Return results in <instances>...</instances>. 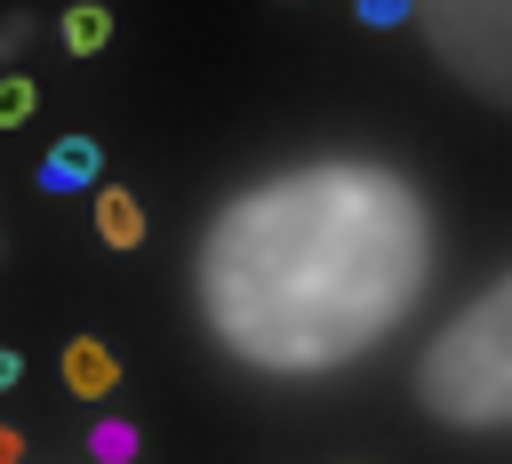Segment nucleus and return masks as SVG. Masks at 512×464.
Returning a JSON list of instances; mask_svg holds the SVG:
<instances>
[{
    "label": "nucleus",
    "instance_id": "nucleus-5",
    "mask_svg": "<svg viewBox=\"0 0 512 464\" xmlns=\"http://www.w3.org/2000/svg\"><path fill=\"white\" fill-rule=\"evenodd\" d=\"M96 232H104L112 248H136V240H144V208H136V192L104 184V192H96Z\"/></svg>",
    "mask_w": 512,
    "mask_h": 464
},
{
    "label": "nucleus",
    "instance_id": "nucleus-3",
    "mask_svg": "<svg viewBox=\"0 0 512 464\" xmlns=\"http://www.w3.org/2000/svg\"><path fill=\"white\" fill-rule=\"evenodd\" d=\"M96 168H104L96 136H64V144H48V160H40V192H88Z\"/></svg>",
    "mask_w": 512,
    "mask_h": 464
},
{
    "label": "nucleus",
    "instance_id": "nucleus-10",
    "mask_svg": "<svg viewBox=\"0 0 512 464\" xmlns=\"http://www.w3.org/2000/svg\"><path fill=\"white\" fill-rule=\"evenodd\" d=\"M16 376H24V352H8V344H0V392H16Z\"/></svg>",
    "mask_w": 512,
    "mask_h": 464
},
{
    "label": "nucleus",
    "instance_id": "nucleus-11",
    "mask_svg": "<svg viewBox=\"0 0 512 464\" xmlns=\"http://www.w3.org/2000/svg\"><path fill=\"white\" fill-rule=\"evenodd\" d=\"M16 456H24V448H16V432H0V464H16Z\"/></svg>",
    "mask_w": 512,
    "mask_h": 464
},
{
    "label": "nucleus",
    "instance_id": "nucleus-9",
    "mask_svg": "<svg viewBox=\"0 0 512 464\" xmlns=\"http://www.w3.org/2000/svg\"><path fill=\"white\" fill-rule=\"evenodd\" d=\"M408 8H416V0H360V24H376V32H384V24H400Z\"/></svg>",
    "mask_w": 512,
    "mask_h": 464
},
{
    "label": "nucleus",
    "instance_id": "nucleus-6",
    "mask_svg": "<svg viewBox=\"0 0 512 464\" xmlns=\"http://www.w3.org/2000/svg\"><path fill=\"white\" fill-rule=\"evenodd\" d=\"M104 40H112V16H104L96 0H80V8L64 16V48H72V56H96Z\"/></svg>",
    "mask_w": 512,
    "mask_h": 464
},
{
    "label": "nucleus",
    "instance_id": "nucleus-8",
    "mask_svg": "<svg viewBox=\"0 0 512 464\" xmlns=\"http://www.w3.org/2000/svg\"><path fill=\"white\" fill-rule=\"evenodd\" d=\"M32 104H40V88H32L24 72H8V80H0V128H24Z\"/></svg>",
    "mask_w": 512,
    "mask_h": 464
},
{
    "label": "nucleus",
    "instance_id": "nucleus-4",
    "mask_svg": "<svg viewBox=\"0 0 512 464\" xmlns=\"http://www.w3.org/2000/svg\"><path fill=\"white\" fill-rule=\"evenodd\" d=\"M64 384H72L80 400H104V392L120 384V360H112L96 336H72V344H64Z\"/></svg>",
    "mask_w": 512,
    "mask_h": 464
},
{
    "label": "nucleus",
    "instance_id": "nucleus-2",
    "mask_svg": "<svg viewBox=\"0 0 512 464\" xmlns=\"http://www.w3.org/2000/svg\"><path fill=\"white\" fill-rule=\"evenodd\" d=\"M416 392L440 424H512V280H496L440 328V344L416 368Z\"/></svg>",
    "mask_w": 512,
    "mask_h": 464
},
{
    "label": "nucleus",
    "instance_id": "nucleus-1",
    "mask_svg": "<svg viewBox=\"0 0 512 464\" xmlns=\"http://www.w3.org/2000/svg\"><path fill=\"white\" fill-rule=\"evenodd\" d=\"M432 216L376 160H304L216 208L200 240V312L224 352L312 376L376 352L424 296Z\"/></svg>",
    "mask_w": 512,
    "mask_h": 464
},
{
    "label": "nucleus",
    "instance_id": "nucleus-7",
    "mask_svg": "<svg viewBox=\"0 0 512 464\" xmlns=\"http://www.w3.org/2000/svg\"><path fill=\"white\" fill-rule=\"evenodd\" d=\"M88 448H96V464H128V456H136V424H120V416H112V424H96V432H88Z\"/></svg>",
    "mask_w": 512,
    "mask_h": 464
}]
</instances>
